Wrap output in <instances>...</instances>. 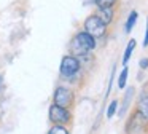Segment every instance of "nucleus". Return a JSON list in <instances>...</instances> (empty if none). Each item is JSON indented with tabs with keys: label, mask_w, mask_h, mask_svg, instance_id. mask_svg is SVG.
Segmentation results:
<instances>
[{
	"label": "nucleus",
	"mask_w": 148,
	"mask_h": 134,
	"mask_svg": "<svg viewBox=\"0 0 148 134\" xmlns=\"http://www.w3.org/2000/svg\"><path fill=\"white\" fill-rule=\"evenodd\" d=\"M77 97H78V91L72 86L65 85V83H61L54 88L51 96V102L59 107L69 108V110H73L75 105H77Z\"/></svg>",
	"instance_id": "1"
},
{
	"label": "nucleus",
	"mask_w": 148,
	"mask_h": 134,
	"mask_svg": "<svg viewBox=\"0 0 148 134\" xmlns=\"http://www.w3.org/2000/svg\"><path fill=\"white\" fill-rule=\"evenodd\" d=\"M81 72H86L81 66V62L78 61V57L72 56V54H64L61 59V64H59V75L64 80L65 83L73 80L75 77H78Z\"/></svg>",
	"instance_id": "2"
},
{
	"label": "nucleus",
	"mask_w": 148,
	"mask_h": 134,
	"mask_svg": "<svg viewBox=\"0 0 148 134\" xmlns=\"http://www.w3.org/2000/svg\"><path fill=\"white\" fill-rule=\"evenodd\" d=\"M126 134H148V120L140 113L137 107L131 108L124 123Z\"/></svg>",
	"instance_id": "3"
},
{
	"label": "nucleus",
	"mask_w": 148,
	"mask_h": 134,
	"mask_svg": "<svg viewBox=\"0 0 148 134\" xmlns=\"http://www.w3.org/2000/svg\"><path fill=\"white\" fill-rule=\"evenodd\" d=\"M83 30L88 32L89 35H92L97 41L107 38V35H108V27L100 21V18L96 15V11H92L91 15L86 16V19L83 21Z\"/></svg>",
	"instance_id": "4"
},
{
	"label": "nucleus",
	"mask_w": 148,
	"mask_h": 134,
	"mask_svg": "<svg viewBox=\"0 0 148 134\" xmlns=\"http://www.w3.org/2000/svg\"><path fill=\"white\" fill-rule=\"evenodd\" d=\"M48 120L51 124L72 128V124H73V112L69 110V108L59 107V105L51 102L48 107Z\"/></svg>",
	"instance_id": "5"
},
{
	"label": "nucleus",
	"mask_w": 148,
	"mask_h": 134,
	"mask_svg": "<svg viewBox=\"0 0 148 134\" xmlns=\"http://www.w3.org/2000/svg\"><path fill=\"white\" fill-rule=\"evenodd\" d=\"M73 37L77 38L78 41H80V45L84 48V50L91 51V53H92V51H96L97 46H99V41H97L96 38L92 37V35H89L88 32H84L83 29H80V30L75 32Z\"/></svg>",
	"instance_id": "6"
},
{
	"label": "nucleus",
	"mask_w": 148,
	"mask_h": 134,
	"mask_svg": "<svg viewBox=\"0 0 148 134\" xmlns=\"http://www.w3.org/2000/svg\"><path fill=\"white\" fill-rule=\"evenodd\" d=\"M96 15L100 18V21L107 26V27H112L116 21V8H96L94 10Z\"/></svg>",
	"instance_id": "7"
},
{
	"label": "nucleus",
	"mask_w": 148,
	"mask_h": 134,
	"mask_svg": "<svg viewBox=\"0 0 148 134\" xmlns=\"http://www.w3.org/2000/svg\"><path fill=\"white\" fill-rule=\"evenodd\" d=\"M135 107H137L138 110H140V113L148 120V83H145V85L142 86L140 93H138V96H137Z\"/></svg>",
	"instance_id": "8"
},
{
	"label": "nucleus",
	"mask_w": 148,
	"mask_h": 134,
	"mask_svg": "<svg viewBox=\"0 0 148 134\" xmlns=\"http://www.w3.org/2000/svg\"><path fill=\"white\" fill-rule=\"evenodd\" d=\"M134 96H135V88L134 86H129V88L126 89L124 96H123V105H121V110L118 112V117L123 118L129 112V107H131V102H132V99H134Z\"/></svg>",
	"instance_id": "9"
},
{
	"label": "nucleus",
	"mask_w": 148,
	"mask_h": 134,
	"mask_svg": "<svg viewBox=\"0 0 148 134\" xmlns=\"http://www.w3.org/2000/svg\"><path fill=\"white\" fill-rule=\"evenodd\" d=\"M135 45H137V40H135V38H131V40L127 41V45H126L124 54H123V64H124V66H127V62L131 61V56L135 50Z\"/></svg>",
	"instance_id": "10"
},
{
	"label": "nucleus",
	"mask_w": 148,
	"mask_h": 134,
	"mask_svg": "<svg viewBox=\"0 0 148 134\" xmlns=\"http://www.w3.org/2000/svg\"><path fill=\"white\" fill-rule=\"evenodd\" d=\"M137 19H138V13L135 11V10H132V11L129 13L127 19H126V24H124V32H126V34H131V32H132V29H134Z\"/></svg>",
	"instance_id": "11"
},
{
	"label": "nucleus",
	"mask_w": 148,
	"mask_h": 134,
	"mask_svg": "<svg viewBox=\"0 0 148 134\" xmlns=\"http://www.w3.org/2000/svg\"><path fill=\"white\" fill-rule=\"evenodd\" d=\"M96 8H118L119 0H92Z\"/></svg>",
	"instance_id": "12"
},
{
	"label": "nucleus",
	"mask_w": 148,
	"mask_h": 134,
	"mask_svg": "<svg viewBox=\"0 0 148 134\" xmlns=\"http://www.w3.org/2000/svg\"><path fill=\"white\" fill-rule=\"evenodd\" d=\"M127 77H129V67L124 66L118 77V88L119 89H124L126 88V83H127Z\"/></svg>",
	"instance_id": "13"
},
{
	"label": "nucleus",
	"mask_w": 148,
	"mask_h": 134,
	"mask_svg": "<svg viewBox=\"0 0 148 134\" xmlns=\"http://www.w3.org/2000/svg\"><path fill=\"white\" fill-rule=\"evenodd\" d=\"M46 134H70V128L59 126V124H51Z\"/></svg>",
	"instance_id": "14"
},
{
	"label": "nucleus",
	"mask_w": 148,
	"mask_h": 134,
	"mask_svg": "<svg viewBox=\"0 0 148 134\" xmlns=\"http://www.w3.org/2000/svg\"><path fill=\"white\" fill-rule=\"evenodd\" d=\"M118 104H119L118 99H113L108 104V108H107V118H108V120H112V118L115 117V113L118 112Z\"/></svg>",
	"instance_id": "15"
},
{
	"label": "nucleus",
	"mask_w": 148,
	"mask_h": 134,
	"mask_svg": "<svg viewBox=\"0 0 148 134\" xmlns=\"http://www.w3.org/2000/svg\"><path fill=\"white\" fill-rule=\"evenodd\" d=\"M138 67H140V70H147L148 69V57H142L138 61Z\"/></svg>",
	"instance_id": "16"
},
{
	"label": "nucleus",
	"mask_w": 148,
	"mask_h": 134,
	"mask_svg": "<svg viewBox=\"0 0 148 134\" xmlns=\"http://www.w3.org/2000/svg\"><path fill=\"white\" fill-rule=\"evenodd\" d=\"M113 78H115V67H113L112 70V75H110V83H108V88H107V93H105V97L110 94V91H112V85H113Z\"/></svg>",
	"instance_id": "17"
},
{
	"label": "nucleus",
	"mask_w": 148,
	"mask_h": 134,
	"mask_svg": "<svg viewBox=\"0 0 148 134\" xmlns=\"http://www.w3.org/2000/svg\"><path fill=\"white\" fill-rule=\"evenodd\" d=\"M143 48H148V16H147V30H145V37H143Z\"/></svg>",
	"instance_id": "18"
},
{
	"label": "nucleus",
	"mask_w": 148,
	"mask_h": 134,
	"mask_svg": "<svg viewBox=\"0 0 148 134\" xmlns=\"http://www.w3.org/2000/svg\"><path fill=\"white\" fill-rule=\"evenodd\" d=\"M2 82H3V77L0 75V85H2Z\"/></svg>",
	"instance_id": "19"
}]
</instances>
